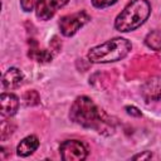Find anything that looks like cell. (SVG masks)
I'll use <instances>...</instances> for the list:
<instances>
[{
    "mask_svg": "<svg viewBox=\"0 0 161 161\" xmlns=\"http://www.w3.org/2000/svg\"><path fill=\"white\" fill-rule=\"evenodd\" d=\"M69 117L75 123L87 128H96L98 132L102 133H104V131L112 133L114 130L111 118L107 117L103 112H101L91 98L84 96L78 97L74 101L70 108Z\"/></svg>",
    "mask_w": 161,
    "mask_h": 161,
    "instance_id": "cell-1",
    "label": "cell"
},
{
    "mask_svg": "<svg viewBox=\"0 0 161 161\" xmlns=\"http://www.w3.org/2000/svg\"><path fill=\"white\" fill-rule=\"evenodd\" d=\"M148 15L150 4L147 0H132L116 18L114 26L118 31H131L143 24Z\"/></svg>",
    "mask_w": 161,
    "mask_h": 161,
    "instance_id": "cell-2",
    "label": "cell"
},
{
    "mask_svg": "<svg viewBox=\"0 0 161 161\" xmlns=\"http://www.w3.org/2000/svg\"><path fill=\"white\" fill-rule=\"evenodd\" d=\"M131 50V43L123 38H113L106 43L92 48L88 59L92 63H109L123 59Z\"/></svg>",
    "mask_w": 161,
    "mask_h": 161,
    "instance_id": "cell-3",
    "label": "cell"
},
{
    "mask_svg": "<svg viewBox=\"0 0 161 161\" xmlns=\"http://www.w3.org/2000/svg\"><path fill=\"white\" fill-rule=\"evenodd\" d=\"M89 20V15L86 11H78L74 14H69L65 15L60 19L59 21V26H60V31L63 35L65 36H72L74 35L79 28H82L87 21Z\"/></svg>",
    "mask_w": 161,
    "mask_h": 161,
    "instance_id": "cell-4",
    "label": "cell"
},
{
    "mask_svg": "<svg viewBox=\"0 0 161 161\" xmlns=\"http://www.w3.org/2000/svg\"><path fill=\"white\" fill-rule=\"evenodd\" d=\"M60 156L64 161H82L87 157V148L80 141L68 140L60 145Z\"/></svg>",
    "mask_w": 161,
    "mask_h": 161,
    "instance_id": "cell-5",
    "label": "cell"
},
{
    "mask_svg": "<svg viewBox=\"0 0 161 161\" xmlns=\"http://www.w3.org/2000/svg\"><path fill=\"white\" fill-rule=\"evenodd\" d=\"M69 0H39L35 6V14L40 20L50 19L58 9L68 4Z\"/></svg>",
    "mask_w": 161,
    "mask_h": 161,
    "instance_id": "cell-6",
    "label": "cell"
},
{
    "mask_svg": "<svg viewBox=\"0 0 161 161\" xmlns=\"http://www.w3.org/2000/svg\"><path fill=\"white\" fill-rule=\"evenodd\" d=\"M142 96L147 102L161 99V78H150L142 87Z\"/></svg>",
    "mask_w": 161,
    "mask_h": 161,
    "instance_id": "cell-7",
    "label": "cell"
},
{
    "mask_svg": "<svg viewBox=\"0 0 161 161\" xmlns=\"http://www.w3.org/2000/svg\"><path fill=\"white\" fill-rule=\"evenodd\" d=\"M135 68L133 72H140V73H146V74H151L153 70L158 69L157 63L160 62L158 58L156 57H150V55H145L142 58L135 59Z\"/></svg>",
    "mask_w": 161,
    "mask_h": 161,
    "instance_id": "cell-8",
    "label": "cell"
},
{
    "mask_svg": "<svg viewBox=\"0 0 161 161\" xmlns=\"http://www.w3.org/2000/svg\"><path fill=\"white\" fill-rule=\"evenodd\" d=\"M1 104V114L3 116H13L18 111L19 107V99L16 96L11 93H3L0 98Z\"/></svg>",
    "mask_w": 161,
    "mask_h": 161,
    "instance_id": "cell-9",
    "label": "cell"
},
{
    "mask_svg": "<svg viewBox=\"0 0 161 161\" xmlns=\"http://www.w3.org/2000/svg\"><path fill=\"white\" fill-rule=\"evenodd\" d=\"M23 82V73L18 68H9L3 75V86L8 89L18 88Z\"/></svg>",
    "mask_w": 161,
    "mask_h": 161,
    "instance_id": "cell-10",
    "label": "cell"
},
{
    "mask_svg": "<svg viewBox=\"0 0 161 161\" xmlns=\"http://www.w3.org/2000/svg\"><path fill=\"white\" fill-rule=\"evenodd\" d=\"M39 146V140L36 136H28L24 140L20 141V143L16 147L18 155L21 157H26L29 155H31Z\"/></svg>",
    "mask_w": 161,
    "mask_h": 161,
    "instance_id": "cell-11",
    "label": "cell"
},
{
    "mask_svg": "<svg viewBox=\"0 0 161 161\" xmlns=\"http://www.w3.org/2000/svg\"><path fill=\"white\" fill-rule=\"evenodd\" d=\"M29 58H31L33 60H36V62H42V63H45V62H50L53 55L50 52L45 50V49H40L38 43L35 40H31L30 43V49H29V53H28Z\"/></svg>",
    "mask_w": 161,
    "mask_h": 161,
    "instance_id": "cell-12",
    "label": "cell"
},
{
    "mask_svg": "<svg viewBox=\"0 0 161 161\" xmlns=\"http://www.w3.org/2000/svg\"><path fill=\"white\" fill-rule=\"evenodd\" d=\"M145 43L148 48L161 52V30H153L147 34Z\"/></svg>",
    "mask_w": 161,
    "mask_h": 161,
    "instance_id": "cell-13",
    "label": "cell"
},
{
    "mask_svg": "<svg viewBox=\"0 0 161 161\" xmlns=\"http://www.w3.org/2000/svg\"><path fill=\"white\" fill-rule=\"evenodd\" d=\"M15 131V125L11 121H1V128H0V138L1 141H5L10 135Z\"/></svg>",
    "mask_w": 161,
    "mask_h": 161,
    "instance_id": "cell-14",
    "label": "cell"
},
{
    "mask_svg": "<svg viewBox=\"0 0 161 161\" xmlns=\"http://www.w3.org/2000/svg\"><path fill=\"white\" fill-rule=\"evenodd\" d=\"M23 99L25 101V104L28 106H35L39 103L40 101V97H39V93L36 91H26L23 96Z\"/></svg>",
    "mask_w": 161,
    "mask_h": 161,
    "instance_id": "cell-15",
    "label": "cell"
},
{
    "mask_svg": "<svg viewBox=\"0 0 161 161\" xmlns=\"http://www.w3.org/2000/svg\"><path fill=\"white\" fill-rule=\"evenodd\" d=\"M38 0H20V5L24 11H30L33 10L34 6H36Z\"/></svg>",
    "mask_w": 161,
    "mask_h": 161,
    "instance_id": "cell-16",
    "label": "cell"
},
{
    "mask_svg": "<svg viewBox=\"0 0 161 161\" xmlns=\"http://www.w3.org/2000/svg\"><path fill=\"white\" fill-rule=\"evenodd\" d=\"M117 0H92V4L96 8H106L109 5H113Z\"/></svg>",
    "mask_w": 161,
    "mask_h": 161,
    "instance_id": "cell-17",
    "label": "cell"
},
{
    "mask_svg": "<svg viewBox=\"0 0 161 161\" xmlns=\"http://www.w3.org/2000/svg\"><path fill=\"white\" fill-rule=\"evenodd\" d=\"M126 111H127V113L131 114V116H135V117H140V116H141V112H140L136 107L127 106V107H126Z\"/></svg>",
    "mask_w": 161,
    "mask_h": 161,
    "instance_id": "cell-18",
    "label": "cell"
},
{
    "mask_svg": "<svg viewBox=\"0 0 161 161\" xmlns=\"http://www.w3.org/2000/svg\"><path fill=\"white\" fill-rule=\"evenodd\" d=\"M151 157H152V153L148 152V151H146L145 153H140V155L133 156L135 160H137V158H141V160H148V158H151Z\"/></svg>",
    "mask_w": 161,
    "mask_h": 161,
    "instance_id": "cell-19",
    "label": "cell"
}]
</instances>
